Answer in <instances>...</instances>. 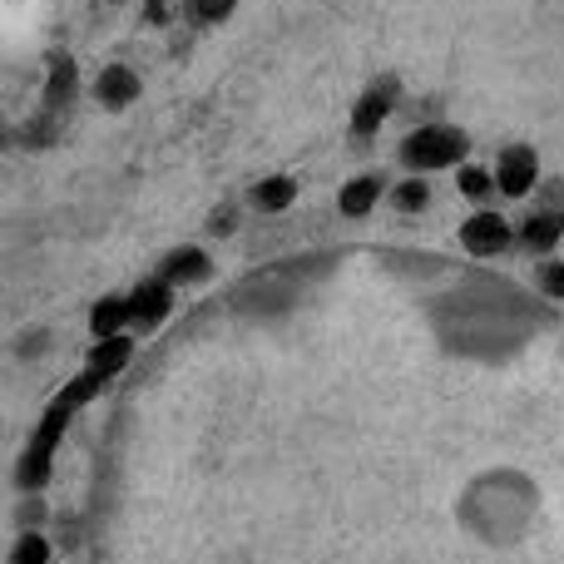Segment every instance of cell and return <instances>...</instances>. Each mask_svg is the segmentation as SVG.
<instances>
[{
  "label": "cell",
  "instance_id": "6da1fadb",
  "mask_svg": "<svg viewBox=\"0 0 564 564\" xmlns=\"http://www.w3.org/2000/svg\"><path fill=\"white\" fill-rule=\"evenodd\" d=\"M466 149H470V134L460 124H416L406 139H401V164L411 174H436V169H460L466 164Z\"/></svg>",
  "mask_w": 564,
  "mask_h": 564
},
{
  "label": "cell",
  "instance_id": "7a4b0ae2",
  "mask_svg": "<svg viewBox=\"0 0 564 564\" xmlns=\"http://www.w3.org/2000/svg\"><path fill=\"white\" fill-rule=\"evenodd\" d=\"M99 391V381L89 377H79L75 387L65 391V397L55 401V406L45 411V421H40V436L30 441V451H25V470H20V480H25V486H40V480H45V470H50V456H55V446H59V436H65V421H69V411L79 406V401H89Z\"/></svg>",
  "mask_w": 564,
  "mask_h": 564
},
{
  "label": "cell",
  "instance_id": "3957f363",
  "mask_svg": "<svg viewBox=\"0 0 564 564\" xmlns=\"http://www.w3.org/2000/svg\"><path fill=\"white\" fill-rule=\"evenodd\" d=\"M397 99H401L397 75H377L367 89H361L357 105H351V134H357V144H371V139L381 134V124H387L391 109H397Z\"/></svg>",
  "mask_w": 564,
  "mask_h": 564
},
{
  "label": "cell",
  "instance_id": "277c9868",
  "mask_svg": "<svg viewBox=\"0 0 564 564\" xmlns=\"http://www.w3.org/2000/svg\"><path fill=\"white\" fill-rule=\"evenodd\" d=\"M496 184L506 198H525L540 184V154L530 144H506L496 159Z\"/></svg>",
  "mask_w": 564,
  "mask_h": 564
},
{
  "label": "cell",
  "instance_id": "5b68a950",
  "mask_svg": "<svg viewBox=\"0 0 564 564\" xmlns=\"http://www.w3.org/2000/svg\"><path fill=\"white\" fill-rule=\"evenodd\" d=\"M460 243L476 258H496L510 248V224L500 214H490V208H480V214H470L466 224H460Z\"/></svg>",
  "mask_w": 564,
  "mask_h": 564
},
{
  "label": "cell",
  "instance_id": "8992f818",
  "mask_svg": "<svg viewBox=\"0 0 564 564\" xmlns=\"http://www.w3.org/2000/svg\"><path fill=\"white\" fill-rule=\"evenodd\" d=\"M89 95H95L99 109H129L144 95V85H139V75L129 65H105L95 75V85H89Z\"/></svg>",
  "mask_w": 564,
  "mask_h": 564
},
{
  "label": "cell",
  "instance_id": "52a82bcc",
  "mask_svg": "<svg viewBox=\"0 0 564 564\" xmlns=\"http://www.w3.org/2000/svg\"><path fill=\"white\" fill-rule=\"evenodd\" d=\"M169 307H174V282H164V278H149L129 292V317L139 327H159L169 317Z\"/></svg>",
  "mask_w": 564,
  "mask_h": 564
},
{
  "label": "cell",
  "instance_id": "ba28073f",
  "mask_svg": "<svg viewBox=\"0 0 564 564\" xmlns=\"http://www.w3.org/2000/svg\"><path fill=\"white\" fill-rule=\"evenodd\" d=\"M79 95V69H75V59H65V55H55L50 59V79H45V115H65L69 109V99Z\"/></svg>",
  "mask_w": 564,
  "mask_h": 564
},
{
  "label": "cell",
  "instance_id": "9c48e42d",
  "mask_svg": "<svg viewBox=\"0 0 564 564\" xmlns=\"http://www.w3.org/2000/svg\"><path fill=\"white\" fill-rule=\"evenodd\" d=\"M564 238V208H535V214L525 218V228H520V243L530 248V253H550Z\"/></svg>",
  "mask_w": 564,
  "mask_h": 564
},
{
  "label": "cell",
  "instance_id": "30bf717a",
  "mask_svg": "<svg viewBox=\"0 0 564 564\" xmlns=\"http://www.w3.org/2000/svg\"><path fill=\"white\" fill-rule=\"evenodd\" d=\"M381 194H387V178H381V174H357L351 184H341L337 208H341L347 218H367L371 208H377Z\"/></svg>",
  "mask_w": 564,
  "mask_h": 564
},
{
  "label": "cell",
  "instance_id": "8fae6325",
  "mask_svg": "<svg viewBox=\"0 0 564 564\" xmlns=\"http://www.w3.org/2000/svg\"><path fill=\"white\" fill-rule=\"evenodd\" d=\"M129 351H134V341H129L124 332H119V337H105V341H99L95 351H89V367H85V371H89V377L99 381V387H105V381L115 377V371H119V367H124V361H129Z\"/></svg>",
  "mask_w": 564,
  "mask_h": 564
},
{
  "label": "cell",
  "instance_id": "7c38bea8",
  "mask_svg": "<svg viewBox=\"0 0 564 564\" xmlns=\"http://www.w3.org/2000/svg\"><path fill=\"white\" fill-rule=\"evenodd\" d=\"M214 268H208V253H198V248H174V253L164 258V282H204Z\"/></svg>",
  "mask_w": 564,
  "mask_h": 564
},
{
  "label": "cell",
  "instance_id": "4fadbf2b",
  "mask_svg": "<svg viewBox=\"0 0 564 564\" xmlns=\"http://www.w3.org/2000/svg\"><path fill=\"white\" fill-rule=\"evenodd\" d=\"M124 322H134V317H129V297H99L95 312H89V332H95L99 341L119 337V332H124Z\"/></svg>",
  "mask_w": 564,
  "mask_h": 564
},
{
  "label": "cell",
  "instance_id": "5bb4252c",
  "mask_svg": "<svg viewBox=\"0 0 564 564\" xmlns=\"http://www.w3.org/2000/svg\"><path fill=\"white\" fill-rule=\"evenodd\" d=\"M292 198H297V184H292L288 174H273L253 188V204L263 208V214H282V208H292Z\"/></svg>",
  "mask_w": 564,
  "mask_h": 564
},
{
  "label": "cell",
  "instance_id": "9a60e30c",
  "mask_svg": "<svg viewBox=\"0 0 564 564\" xmlns=\"http://www.w3.org/2000/svg\"><path fill=\"white\" fill-rule=\"evenodd\" d=\"M391 204L401 208V214H421V208L431 204V184L426 174H406L397 188H391Z\"/></svg>",
  "mask_w": 564,
  "mask_h": 564
},
{
  "label": "cell",
  "instance_id": "2e32d148",
  "mask_svg": "<svg viewBox=\"0 0 564 564\" xmlns=\"http://www.w3.org/2000/svg\"><path fill=\"white\" fill-rule=\"evenodd\" d=\"M456 188H460V194H466V198H476V204H480V198H490V194H496V169H480V164H460L456 169Z\"/></svg>",
  "mask_w": 564,
  "mask_h": 564
},
{
  "label": "cell",
  "instance_id": "e0dca14e",
  "mask_svg": "<svg viewBox=\"0 0 564 564\" xmlns=\"http://www.w3.org/2000/svg\"><path fill=\"white\" fill-rule=\"evenodd\" d=\"M234 10H238V0H184L188 25H224Z\"/></svg>",
  "mask_w": 564,
  "mask_h": 564
},
{
  "label": "cell",
  "instance_id": "ac0fdd59",
  "mask_svg": "<svg viewBox=\"0 0 564 564\" xmlns=\"http://www.w3.org/2000/svg\"><path fill=\"white\" fill-rule=\"evenodd\" d=\"M174 15H184V6H174V0H144V25L164 30Z\"/></svg>",
  "mask_w": 564,
  "mask_h": 564
},
{
  "label": "cell",
  "instance_id": "d6986e66",
  "mask_svg": "<svg viewBox=\"0 0 564 564\" xmlns=\"http://www.w3.org/2000/svg\"><path fill=\"white\" fill-rule=\"evenodd\" d=\"M540 288H545L550 297H564V263H545V268H540Z\"/></svg>",
  "mask_w": 564,
  "mask_h": 564
},
{
  "label": "cell",
  "instance_id": "ffe728a7",
  "mask_svg": "<svg viewBox=\"0 0 564 564\" xmlns=\"http://www.w3.org/2000/svg\"><path fill=\"white\" fill-rule=\"evenodd\" d=\"M15 564H45V540H20V550H15Z\"/></svg>",
  "mask_w": 564,
  "mask_h": 564
},
{
  "label": "cell",
  "instance_id": "44dd1931",
  "mask_svg": "<svg viewBox=\"0 0 564 564\" xmlns=\"http://www.w3.org/2000/svg\"><path fill=\"white\" fill-rule=\"evenodd\" d=\"M228 228H238V208H218V218H214V234H228Z\"/></svg>",
  "mask_w": 564,
  "mask_h": 564
},
{
  "label": "cell",
  "instance_id": "7402d4cb",
  "mask_svg": "<svg viewBox=\"0 0 564 564\" xmlns=\"http://www.w3.org/2000/svg\"><path fill=\"white\" fill-rule=\"evenodd\" d=\"M99 6H115L119 10V6H129V0H99Z\"/></svg>",
  "mask_w": 564,
  "mask_h": 564
}]
</instances>
